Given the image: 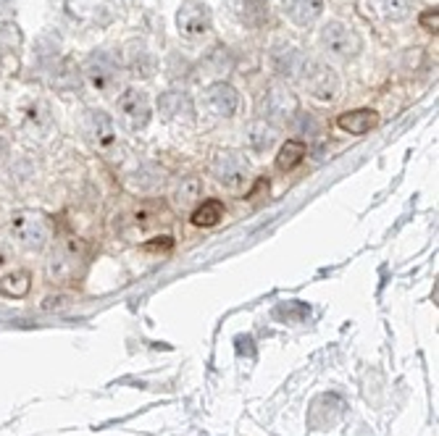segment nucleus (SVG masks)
<instances>
[{"label":"nucleus","mask_w":439,"mask_h":436,"mask_svg":"<svg viewBox=\"0 0 439 436\" xmlns=\"http://www.w3.org/2000/svg\"><path fill=\"white\" fill-rule=\"evenodd\" d=\"M213 174L224 187L237 189L248 181L250 166H248V160L240 152H218L213 160Z\"/></svg>","instance_id":"nucleus-4"},{"label":"nucleus","mask_w":439,"mask_h":436,"mask_svg":"<svg viewBox=\"0 0 439 436\" xmlns=\"http://www.w3.org/2000/svg\"><path fill=\"white\" fill-rule=\"evenodd\" d=\"M263 111H266V116H274V118H282V121H284V118L292 116V113L297 111V103L287 89L274 87L269 95H266V100H263Z\"/></svg>","instance_id":"nucleus-12"},{"label":"nucleus","mask_w":439,"mask_h":436,"mask_svg":"<svg viewBox=\"0 0 439 436\" xmlns=\"http://www.w3.org/2000/svg\"><path fill=\"white\" fill-rule=\"evenodd\" d=\"M250 142L255 150H266V147L274 142V132H271L266 124H255L252 126V134H250Z\"/></svg>","instance_id":"nucleus-20"},{"label":"nucleus","mask_w":439,"mask_h":436,"mask_svg":"<svg viewBox=\"0 0 439 436\" xmlns=\"http://www.w3.org/2000/svg\"><path fill=\"white\" fill-rule=\"evenodd\" d=\"M321 45L337 58H352L360 50V37L355 29L342 24V21H329L321 29Z\"/></svg>","instance_id":"nucleus-2"},{"label":"nucleus","mask_w":439,"mask_h":436,"mask_svg":"<svg viewBox=\"0 0 439 436\" xmlns=\"http://www.w3.org/2000/svg\"><path fill=\"white\" fill-rule=\"evenodd\" d=\"M171 245H174L171 237H155V242H145L143 247L145 250H169Z\"/></svg>","instance_id":"nucleus-23"},{"label":"nucleus","mask_w":439,"mask_h":436,"mask_svg":"<svg viewBox=\"0 0 439 436\" xmlns=\"http://www.w3.org/2000/svg\"><path fill=\"white\" fill-rule=\"evenodd\" d=\"M197 195H200V184H197V179H189L187 189H184V187L179 189V200H182V203H189V200H195Z\"/></svg>","instance_id":"nucleus-22"},{"label":"nucleus","mask_w":439,"mask_h":436,"mask_svg":"<svg viewBox=\"0 0 439 436\" xmlns=\"http://www.w3.org/2000/svg\"><path fill=\"white\" fill-rule=\"evenodd\" d=\"M177 27L184 37H203L211 29V11L203 3H184L177 13Z\"/></svg>","instance_id":"nucleus-5"},{"label":"nucleus","mask_w":439,"mask_h":436,"mask_svg":"<svg viewBox=\"0 0 439 436\" xmlns=\"http://www.w3.org/2000/svg\"><path fill=\"white\" fill-rule=\"evenodd\" d=\"M305 158V145L297 142V140H287V142L282 145V150L277 155V169L279 171H292L297 169Z\"/></svg>","instance_id":"nucleus-15"},{"label":"nucleus","mask_w":439,"mask_h":436,"mask_svg":"<svg viewBox=\"0 0 439 436\" xmlns=\"http://www.w3.org/2000/svg\"><path fill=\"white\" fill-rule=\"evenodd\" d=\"M321 9H323V0H282L284 16L292 18L300 27L313 24L316 18H318V13H321Z\"/></svg>","instance_id":"nucleus-10"},{"label":"nucleus","mask_w":439,"mask_h":436,"mask_svg":"<svg viewBox=\"0 0 439 436\" xmlns=\"http://www.w3.org/2000/svg\"><path fill=\"white\" fill-rule=\"evenodd\" d=\"M303 72H305V82H308V87H311L313 95H318V98H334L337 79H334L332 69H326L321 63L305 61Z\"/></svg>","instance_id":"nucleus-9"},{"label":"nucleus","mask_w":439,"mask_h":436,"mask_svg":"<svg viewBox=\"0 0 439 436\" xmlns=\"http://www.w3.org/2000/svg\"><path fill=\"white\" fill-rule=\"evenodd\" d=\"M129 66L135 69V74H143V77H150L152 74V61L148 50H145V45H132V50H129Z\"/></svg>","instance_id":"nucleus-19"},{"label":"nucleus","mask_w":439,"mask_h":436,"mask_svg":"<svg viewBox=\"0 0 439 436\" xmlns=\"http://www.w3.org/2000/svg\"><path fill=\"white\" fill-rule=\"evenodd\" d=\"M379 124V116L377 111H368V108H358V111H348V113H340L337 118V126H340L342 132L348 134H366L371 132L374 126Z\"/></svg>","instance_id":"nucleus-11"},{"label":"nucleus","mask_w":439,"mask_h":436,"mask_svg":"<svg viewBox=\"0 0 439 436\" xmlns=\"http://www.w3.org/2000/svg\"><path fill=\"white\" fill-rule=\"evenodd\" d=\"M208 108L213 111L216 116H234V111L240 106V95H237V89L232 84H226V82H216L208 87Z\"/></svg>","instance_id":"nucleus-8"},{"label":"nucleus","mask_w":439,"mask_h":436,"mask_svg":"<svg viewBox=\"0 0 439 436\" xmlns=\"http://www.w3.org/2000/svg\"><path fill=\"white\" fill-rule=\"evenodd\" d=\"M29 286H32L29 271H13V274L0 279V294H6V297H24L29 292Z\"/></svg>","instance_id":"nucleus-16"},{"label":"nucleus","mask_w":439,"mask_h":436,"mask_svg":"<svg viewBox=\"0 0 439 436\" xmlns=\"http://www.w3.org/2000/svg\"><path fill=\"white\" fill-rule=\"evenodd\" d=\"M90 126H92V134H95V140H98V145H111L113 142V121L103 113V111H90Z\"/></svg>","instance_id":"nucleus-17"},{"label":"nucleus","mask_w":439,"mask_h":436,"mask_svg":"<svg viewBox=\"0 0 439 436\" xmlns=\"http://www.w3.org/2000/svg\"><path fill=\"white\" fill-rule=\"evenodd\" d=\"M418 21H421L423 29H429V32H434V35H437V29H439V11L437 9H426L421 13V18H418Z\"/></svg>","instance_id":"nucleus-21"},{"label":"nucleus","mask_w":439,"mask_h":436,"mask_svg":"<svg viewBox=\"0 0 439 436\" xmlns=\"http://www.w3.org/2000/svg\"><path fill=\"white\" fill-rule=\"evenodd\" d=\"M11 234L27 250H40L50 240V226H48L45 216L37 211H18L11 218Z\"/></svg>","instance_id":"nucleus-1"},{"label":"nucleus","mask_w":439,"mask_h":436,"mask_svg":"<svg viewBox=\"0 0 439 436\" xmlns=\"http://www.w3.org/2000/svg\"><path fill=\"white\" fill-rule=\"evenodd\" d=\"M224 218V203L221 200H206L203 205H197L192 211V223L195 226H216Z\"/></svg>","instance_id":"nucleus-14"},{"label":"nucleus","mask_w":439,"mask_h":436,"mask_svg":"<svg viewBox=\"0 0 439 436\" xmlns=\"http://www.w3.org/2000/svg\"><path fill=\"white\" fill-rule=\"evenodd\" d=\"M158 108H161V113L166 118L182 116V113H189V111H192V108H189V100L184 98L182 92H166V95H161Z\"/></svg>","instance_id":"nucleus-18"},{"label":"nucleus","mask_w":439,"mask_h":436,"mask_svg":"<svg viewBox=\"0 0 439 436\" xmlns=\"http://www.w3.org/2000/svg\"><path fill=\"white\" fill-rule=\"evenodd\" d=\"M79 252H82V242L74 237H66L58 252H53V258L48 260V279L55 284H63L74 276L77 263H79Z\"/></svg>","instance_id":"nucleus-3"},{"label":"nucleus","mask_w":439,"mask_h":436,"mask_svg":"<svg viewBox=\"0 0 439 436\" xmlns=\"http://www.w3.org/2000/svg\"><path fill=\"white\" fill-rule=\"evenodd\" d=\"M118 108H121V113L126 116V121L140 129V126L148 124V118H150V106H148V98H145L143 89H135L129 87L118 98Z\"/></svg>","instance_id":"nucleus-7"},{"label":"nucleus","mask_w":439,"mask_h":436,"mask_svg":"<svg viewBox=\"0 0 439 436\" xmlns=\"http://www.w3.org/2000/svg\"><path fill=\"white\" fill-rule=\"evenodd\" d=\"M84 74H87V79L92 82V87L111 89L118 77V69L108 53H92L90 58H87V63H84Z\"/></svg>","instance_id":"nucleus-6"},{"label":"nucleus","mask_w":439,"mask_h":436,"mask_svg":"<svg viewBox=\"0 0 439 436\" xmlns=\"http://www.w3.org/2000/svg\"><path fill=\"white\" fill-rule=\"evenodd\" d=\"M368 6L387 21H403L413 9V0H368Z\"/></svg>","instance_id":"nucleus-13"}]
</instances>
